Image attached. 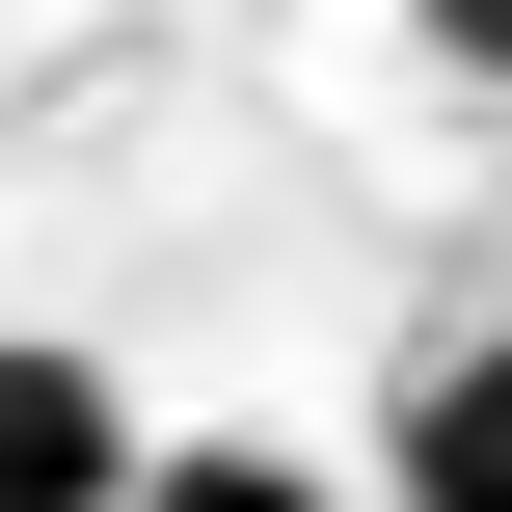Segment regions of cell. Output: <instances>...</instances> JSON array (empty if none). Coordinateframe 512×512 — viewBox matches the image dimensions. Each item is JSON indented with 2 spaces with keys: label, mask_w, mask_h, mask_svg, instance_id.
<instances>
[{
  "label": "cell",
  "mask_w": 512,
  "mask_h": 512,
  "mask_svg": "<svg viewBox=\"0 0 512 512\" xmlns=\"http://www.w3.org/2000/svg\"><path fill=\"white\" fill-rule=\"evenodd\" d=\"M135 405H108V351H54V324H0V512H135Z\"/></svg>",
  "instance_id": "obj_1"
},
{
  "label": "cell",
  "mask_w": 512,
  "mask_h": 512,
  "mask_svg": "<svg viewBox=\"0 0 512 512\" xmlns=\"http://www.w3.org/2000/svg\"><path fill=\"white\" fill-rule=\"evenodd\" d=\"M135 512H351V486H324V459H270V432H162Z\"/></svg>",
  "instance_id": "obj_3"
},
{
  "label": "cell",
  "mask_w": 512,
  "mask_h": 512,
  "mask_svg": "<svg viewBox=\"0 0 512 512\" xmlns=\"http://www.w3.org/2000/svg\"><path fill=\"white\" fill-rule=\"evenodd\" d=\"M378 486H405V512H512V324L405 378V459H378Z\"/></svg>",
  "instance_id": "obj_2"
}]
</instances>
